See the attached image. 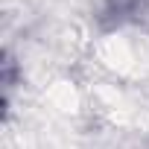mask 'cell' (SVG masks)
<instances>
[{
    "label": "cell",
    "instance_id": "6da1fadb",
    "mask_svg": "<svg viewBox=\"0 0 149 149\" xmlns=\"http://www.w3.org/2000/svg\"><path fill=\"white\" fill-rule=\"evenodd\" d=\"M137 6H140V0H105L108 15H126V12H134Z\"/></svg>",
    "mask_w": 149,
    "mask_h": 149
}]
</instances>
